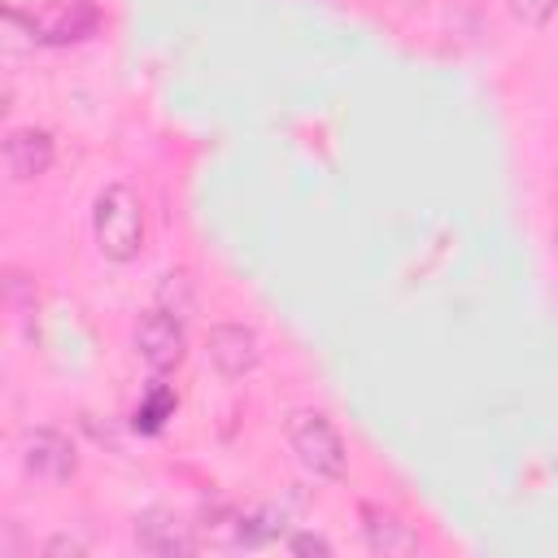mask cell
Returning a JSON list of instances; mask_svg holds the SVG:
<instances>
[{
	"instance_id": "obj_4",
	"label": "cell",
	"mask_w": 558,
	"mask_h": 558,
	"mask_svg": "<svg viewBox=\"0 0 558 558\" xmlns=\"http://www.w3.org/2000/svg\"><path fill=\"white\" fill-rule=\"evenodd\" d=\"M205 357L222 379H244L262 357L257 331L244 323H214L205 331Z\"/></svg>"
},
{
	"instance_id": "obj_12",
	"label": "cell",
	"mask_w": 558,
	"mask_h": 558,
	"mask_svg": "<svg viewBox=\"0 0 558 558\" xmlns=\"http://www.w3.org/2000/svg\"><path fill=\"white\" fill-rule=\"evenodd\" d=\"M554 4H558V0H510V13L523 17V22H532V26H541V22L554 13Z\"/></svg>"
},
{
	"instance_id": "obj_7",
	"label": "cell",
	"mask_w": 558,
	"mask_h": 558,
	"mask_svg": "<svg viewBox=\"0 0 558 558\" xmlns=\"http://www.w3.org/2000/svg\"><path fill=\"white\" fill-rule=\"evenodd\" d=\"M362 536H366V549L371 554H384V558H410V554H418V532L397 510H384L375 501L362 506Z\"/></svg>"
},
{
	"instance_id": "obj_11",
	"label": "cell",
	"mask_w": 558,
	"mask_h": 558,
	"mask_svg": "<svg viewBox=\"0 0 558 558\" xmlns=\"http://www.w3.org/2000/svg\"><path fill=\"white\" fill-rule=\"evenodd\" d=\"M157 305L170 310L174 318H187V310H192V279H187V270H170V275H161Z\"/></svg>"
},
{
	"instance_id": "obj_6",
	"label": "cell",
	"mask_w": 558,
	"mask_h": 558,
	"mask_svg": "<svg viewBox=\"0 0 558 558\" xmlns=\"http://www.w3.org/2000/svg\"><path fill=\"white\" fill-rule=\"evenodd\" d=\"M131 541L140 554H153V558H183L196 549V532L192 523H183L179 514H166V510H148L135 519L131 527Z\"/></svg>"
},
{
	"instance_id": "obj_5",
	"label": "cell",
	"mask_w": 558,
	"mask_h": 558,
	"mask_svg": "<svg viewBox=\"0 0 558 558\" xmlns=\"http://www.w3.org/2000/svg\"><path fill=\"white\" fill-rule=\"evenodd\" d=\"M183 349H187V340H183V318H174V314L161 310V305L140 318V327H135V353H140L153 371H174V366L183 362Z\"/></svg>"
},
{
	"instance_id": "obj_8",
	"label": "cell",
	"mask_w": 558,
	"mask_h": 558,
	"mask_svg": "<svg viewBox=\"0 0 558 558\" xmlns=\"http://www.w3.org/2000/svg\"><path fill=\"white\" fill-rule=\"evenodd\" d=\"M48 166H52V135L44 126H17L4 135V170L17 183L48 174Z\"/></svg>"
},
{
	"instance_id": "obj_1",
	"label": "cell",
	"mask_w": 558,
	"mask_h": 558,
	"mask_svg": "<svg viewBox=\"0 0 558 558\" xmlns=\"http://www.w3.org/2000/svg\"><path fill=\"white\" fill-rule=\"evenodd\" d=\"M92 235L105 262H135L144 248V201L126 183H109L92 205Z\"/></svg>"
},
{
	"instance_id": "obj_14",
	"label": "cell",
	"mask_w": 558,
	"mask_h": 558,
	"mask_svg": "<svg viewBox=\"0 0 558 558\" xmlns=\"http://www.w3.org/2000/svg\"><path fill=\"white\" fill-rule=\"evenodd\" d=\"M44 554H48V558H83L87 545H83L78 536H52V541L44 545Z\"/></svg>"
},
{
	"instance_id": "obj_10",
	"label": "cell",
	"mask_w": 558,
	"mask_h": 558,
	"mask_svg": "<svg viewBox=\"0 0 558 558\" xmlns=\"http://www.w3.org/2000/svg\"><path fill=\"white\" fill-rule=\"evenodd\" d=\"M174 414V392L166 384H157L140 405H135V427L140 432H161V423Z\"/></svg>"
},
{
	"instance_id": "obj_2",
	"label": "cell",
	"mask_w": 558,
	"mask_h": 558,
	"mask_svg": "<svg viewBox=\"0 0 558 558\" xmlns=\"http://www.w3.org/2000/svg\"><path fill=\"white\" fill-rule=\"evenodd\" d=\"M288 445H292L296 462L318 480H340L349 466V449H344L340 432L318 410H292L288 414Z\"/></svg>"
},
{
	"instance_id": "obj_13",
	"label": "cell",
	"mask_w": 558,
	"mask_h": 558,
	"mask_svg": "<svg viewBox=\"0 0 558 558\" xmlns=\"http://www.w3.org/2000/svg\"><path fill=\"white\" fill-rule=\"evenodd\" d=\"M288 549H292V554L331 558V541H323V536H314V532H296V536H288Z\"/></svg>"
},
{
	"instance_id": "obj_3",
	"label": "cell",
	"mask_w": 558,
	"mask_h": 558,
	"mask_svg": "<svg viewBox=\"0 0 558 558\" xmlns=\"http://www.w3.org/2000/svg\"><path fill=\"white\" fill-rule=\"evenodd\" d=\"M17 458L26 466V475L44 480V484H65L74 471H78V458H74V445L65 432L57 427H26L17 436Z\"/></svg>"
},
{
	"instance_id": "obj_9",
	"label": "cell",
	"mask_w": 558,
	"mask_h": 558,
	"mask_svg": "<svg viewBox=\"0 0 558 558\" xmlns=\"http://www.w3.org/2000/svg\"><path fill=\"white\" fill-rule=\"evenodd\" d=\"M96 26H100L96 0H61L48 17H39V22L31 26V35H35L39 44H74V39H87Z\"/></svg>"
}]
</instances>
